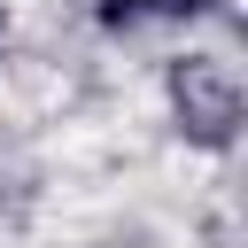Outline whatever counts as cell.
I'll return each mask as SVG.
<instances>
[{
	"instance_id": "6da1fadb",
	"label": "cell",
	"mask_w": 248,
	"mask_h": 248,
	"mask_svg": "<svg viewBox=\"0 0 248 248\" xmlns=\"http://www.w3.org/2000/svg\"><path fill=\"white\" fill-rule=\"evenodd\" d=\"M170 93H178V116H186V132H194L202 147H225V140H232V124H240V78H232V62L194 54V62L170 78Z\"/></svg>"
},
{
	"instance_id": "7a4b0ae2",
	"label": "cell",
	"mask_w": 248,
	"mask_h": 248,
	"mask_svg": "<svg viewBox=\"0 0 248 248\" xmlns=\"http://www.w3.org/2000/svg\"><path fill=\"white\" fill-rule=\"evenodd\" d=\"M101 23H140V16H194L202 0H93Z\"/></svg>"
}]
</instances>
